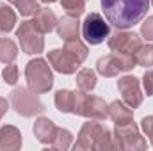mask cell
I'll return each mask as SVG.
<instances>
[{
  "label": "cell",
  "mask_w": 153,
  "mask_h": 151,
  "mask_svg": "<svg viewBox=\"0 0 153 151\" xmlns=\"http://www.w3.org/2000/svg\"><path fill=\"white\" fill-rule=\"evenodd\" d=\"M41 2H45V4H52V2H57V0H41Z\"/></svg>",
  "instance_id": "cell-31"
},
{
  "label": "cell",
  "mask_w": 153,
  "mask_h": 151,
  "mask_svg": "<svg viewBox=\"0 0 153 151\" xmlns=\"http://www.w3.org/2000/svg\"><path fill=\"white\" fill-rule=\"evenodd\" d=\"M16 38L20 41V48L23 53L27 55H38L45 50V39L43 32H39L36 25L32 23V20L20 23V27L16 29Z\"/></svg>",
  "instance_id": "cell-8"
},
{
  "label": "cell",
  "mask_w": 153,
  "mask_h": 151,
  "mask_svg": "<svg viewBox=\"0 0 153 151\" xmlns=\"http://www.w3.org/2000/svg\"><path fill=\"white\" fill-rule=\"evenodd\" d=\"M9 4H13L22 16H34L39 9V4L36 0H9Z\"/></svg>",
  "instance_id": "cell-24"
},
{
  "label": "cell",
  "mask_w": 153,
  "mask_h": 151,
  "mask_svg": "<svg viewBox=\"0 0 153 151\" xmlns=\"http://www.w3.org/2000/svg\"><path fill=\"white\" fill-rule=\"evenodd\" d=\"M111 27L100 13H91L82 21V36L89 44H100L109 38Z\"/></svg>",
  "instance_id": "cell-9"
},
{
  "label": "cell",
  "mask_w": 153,
  "mask_h": 151,
  "mask_svg": "<svg viewBox=\"0 0 153 151\" xmlns=\"http://www.w3.org/2000/svg\"><path fill=\"white\" fill-rule=\"evenodd\" d=\"M9 105L22 117H34L45 112V105L39 100L38 93L29 87H16L9 94Z\"/></svg>",
  "instance_id": "cell-3"
},
{
  "label": "cell",
  "mask_w": 153,
  "mask_h": 151,
  "mask_svg": "<svg viewBox=\"0 0 153 151\" xmlns=\"http://www.w3.org/2000/svg\"><path fill=\"white\" fill-rule=\"evenodd\" d=\"M73 114L87 117V119H96V121H103L105 117H109V105L94 94L78 91L76 93V101H75V110Z\"/></svg>",
  "instance_id": "cell-7"
},
{
  "label": "cell",
  "mask_w": 153,
  "mask_h": 151,
  "mask_svg": "<svg viewBox=\"0 0 153 151\" xmlns=\"http://www.w3.org/2000/svg\"><path fill=\"white\" fill-rule=\"evenodd\" d=\"M48 64L61 75H73L82 66V62L68 48H55L48 52Z\"/></svg>",
  "instance_id": "cell-10"
},
{
  "label": "cell",
  "mask_w": 153,
  "mask_h": 151,
  "mask_svg": "<svg viewBox=\"0 0 153 151\" xmlns=\"http://www.w3.org/2000/svg\"><path fill=\"white\" fill-rule=\"evenodd\" d=\"M16 25V13L13 11V7L0 4V32L7 34L14 29Z\"/></svg>",
  "instance_id": "cell-21"
},
{
  "label": "cell",
  "mask_w": 153,
  "mask_h": 151,
  "mask_svg": "<svg viewBox=\"0 0 153 151\" xmlns=\"http://www.w3.org/2000/svg\"><path fill=\"white\" fill-rule=\"evenodd\" d=\"M135 62L143 68H152L153 66V44H143L135 52Z\"/></svg>",
  "instance_id": "cell-23"
},
{
  "label": "cell",
  "mask_w": 153,
  "mask_h": 151,
  "mask_svg": "<svg viewBox=\"0 0 153 151\" xmlns=\"http://www.w3.org/2000/svg\"><path fill=\"white\" fill-rule=\"evenodd\" d=\"M32 132H34V137L38 139L41 144L50 146L52 141H53V137H55L57 126H55V123H53L52 119H48V117H38L36 123H34Z\"/></svg>",
  "instance_id": "cell-13"
},
{
  "label": "cell",
  "mask_w": 153,
  "mask_h": 151,
  "mask_svg": "<svg viewBox=\"0 0 153 151\" xmlns=\"http://www.w3.org/2000/svg\"><path fill=\"white\" fill-rule=\"evenodd\" d=\"M141 36L146 41H153V14L148 16L144 20V23L141 25Z\"/></svg>",
  "instance_id": "cell-27"
},
{
  "label": "cell",
  "mask_w": 153,
  "mask_h": 151,
  "mask_svg": "<svg viewBox=\"0 0 153 151\" xmlns=\"http://www.w3.org/2000/svg\"><path fill=\"white\" fill-rule=\"evenodd\" d=\"M141 128H143V132L148 135L150 144L153 146V115H146V117H143V121H141Z\"/></svg>",
  "instance_id": "cell-28"
},
{
  "label": "cell",
  "mask_w": 153,
  "mask_h": 151,
  "mask_svg": "<svg viewBox=\"0 0 153 151\" xmlns=\"http://www.w3.org/2000/svg\"><path fill=\"white\" fill-rule=\"evenodd\" d=\"M143 87H144V91H146L148 96H153V68H150L143 75Z\"/></svg>",
  "instance_id": "cell-29"
},
{
  "label": "cell",
  "mask_w": 153,
  "mask_h": 151,
  "mask_svg": "<svg viewBox=\"0 0 153 151\" xmlns=\"http://www.w3.org/2000/svg\"><path fill=\"white\" fill-rule=\"evenodd\" d=\"M18 75H20V71H18V66L16 64H7L4 70H2V78H4V82L5 84H9V85H14L16 82H18Z\"/></svg>",
  "instance_id": "cell-26"
},
{
  "label": "cell",
  "mask_w": 153,
  "mask_h": 151,
  "mask_svg": "<svg viewBox=\"0 0 153 151\" xmlns=\"http://www.w3.org/2000/svg\"><path fill=\"white\" fill-rule=\"evenodd\" d=\"M117 91H119L123 101H125L130 109L135 110L137 107H141L144 96H143V91H141V82H139V78L130 76V75L119 78V80H117Z\"/></svg>",
  "instance_id": "cell-12"
},
{
  "label": "cell",
  "mask_w": 153,
  "mask_h": 151,
  "mask_svg": "<svg viewBox=\"0 0 153 151\" xmlns=\"http://www.w3.org/2000/svg\"><path fill=\"white\" fill-rule=\"evenodd\" d=\"M18 57V44L11 38H0V62L11 64Z\"/></svg>",
  "instance_id": "cell-20"
},
{
  "label": "cell",
  "mask_w": 153,
  "mask_h": 151,
  "mask_svg": "<svg viewBox=\"0 0 153 151\" xmlns=\"http://www.w3.org/2000/svg\"><path fill=\"white\" fill-rule=\"evenodd\" d=\"M150 0H102V9L111 25L125 30L148 14Z\"/></svg>",
  "instance_id": "cell-1"
},
{
  "label": "cell",
  "mask_w": 153,
  "mask_h": 151,
  "mask_svg": "<svg viewBox=\"0 0 153 151\" xmlns=\"http://www.w3.org/2000/svg\"><path fill=\"white\" fill-rule=\"evenodd\" d=\"M109 48L112 52L117 53H126V55H135V52L143 46V39L139 38L135 32H130V30H117L114 32L109 41H107Z\"/></svg>",
  "instance_id": "cell-11"
},
{
  "label": "cell",
  "mask_w": 153,
  "mask_h": 151,
  "mask_svg": "<svg viewBox=\"0 0 153 151\" xmlns=\"http://www.w3.org/2000/svg\"><path fill=\"white\" fill-rule=\"evenodd\" d=\"M73 150H112V133L103 123L89 119L82 124Z\"/></svg>",
  "instance_id": "cell-2"
},
{
  "label": "cell",
  "mask_w": 153,
  "mask_h": 151,
  "mask_svg": "<svg viewBox=\"0 0 153 151\" xmlns=\"http://www.w3.org/2000/svg\"><path fill=\"white\" fill-rule=\"evenodd\" d=\"M22 148V133L16 126L5 124L0 128V150L13 151Z\"/></svg>",
  "instance_id": "cell-14"
},
{
  "label": "cell",
  "mask_w": 153,
  "mask_h": 151,
  "mask_svg": "<svg viewBox=\"0 0 153 151\" xmlns=\"http://www.w3.org/2000/svg\"><path fill=\"white\" fill-rule=\"evenodd\" d=\"M25 78H27V87L38 94H45L52 89L53 85V75L45 59H32L25 66Z\"/></svg>",
  "instance_id": "cell-4"
},
{
  "label": "cell",
  "mask_w": 153,
  "mask_h": 151,
  "mask_svg": "<svg viewBox=\"0 0 153 151\" xmlns=\"http://www.w3.org/2000/svg\"><path fill=\"white\" fill-rule=\"evenodd\" d=\"M71 141H73L71 132L66 130V128H59V126H57V132H55V137H53L50 148H52V150H62L64 151L71 146Z\"/></svg>",
  "instance_id": "cell-22"
},
{
  "label": "cell",
  "mask_w": 153,
  "mask_h": 151,
  "mask_svg": "<svg viewBox=\"0 0 153 151\" xmlns=\"http://www.w3.org/2000/svg\"><path fill=\"white\" fill-rule=\"evenodd\" d=\"M62 9L66 11V14L78 18L80 14H84L85 11V0H59Z\"/></svg>",
  "instance_id": "cell-25"
},
{
  "label": "cell",
  "mask_w": 153,
  "mask_h": 151,
  "mask_svg": "<svg viewBox=\"0 0 153 151\" xmlns=\"http://www.w3.org/2000/svg\"><path fill=\"white\" fill-rule=\"evenodd\" d=\"M55 29H57V34H59V38L62 39V41H70V39L78 38L80 21H78V18H75V16L66 14V16H62L57 21V27Z\"/></svg>",
  "instance_id": "cell-16"
},
{
  "label": "cell",
  "mask_w": 153,
  "mask_h": 151,
  "mask_svg": "<svg viewBox=\"0 0 153 151\" xmlns=\"http://www.w3.org/2000/svg\"><path fill=\"white\" fill-rule=\"evenodd\" d=\"M148 142L139 133V126L132 121L116 124L112 133V150H146Z\"/></svg>",
  "instance_id": "cell-5"
},
{
  "label": "cell",
  "mask_w": 153,
  "mask_h": 151,
  "mask_svg": "<svg viewBox=\"0 0 153 151\" xmlns=\"http://www.w3.org/2000/svg\"><path fill=\"white\" fill-rule=\"evenodd\" d=\"M75 82H76L78 91H84V93H91V91L96 87V84H98V80H96V73H94L93 70H89V68L80 70V71L76 73Z\"/></svg>",
  "instance_id": "cell-19"
},
{
  "label": "cell",
  "mask_w": 153,
  "mask_h": 151,
  "mask_svg": "<svg viewBox=\"0 0 153 151\" xmlns=\"http://www.w3.org/2000/svg\"><path fill=\"white\" fill-rule=\"evenodd\" d=\"M57 21H59V18L48 7H39L38 11H36V14H34V20H32V23L36 25V29H38L39 32H43V34L52 32L57 27Z\"/></svg>",
  "instance_id": "cell-15"
},
{
  "label": "cell",
  "mask_w": 153,
  "mask_h": 151,
  "mask_svg": "<svg viewBox=\"0 0 153 151\" xmlns=\"http://www.w3.org/2000/svg\"><path fill=\"white\" fill-rule=\"evenodd\" d=\"M150 4H153V0H150Z\"/></svg>",
  "instance_id": "cell-32"
},
{
  "label": "cell",
  "mask_w": 153,
  "mask_h": 151,
  "mask_svg": "<svg viewBox=\"0 0 153 151\" xmlns=\"http://www.w3.org/2000/svg\"><path fill=\"white\" fill-rule=\"evenodd\" d=\"M75 101H76V93L70 89H61L55 93L53 103L57 107V110L62 114H73L75 110Z\"/></svg>",
  "instance_id": "cell-17"
},
{
  "label": "cell",
  "mask_w": 153,
  "mask_h": 151,
  "mask_svg": "<svg viewBox=\"0 0 153 151\" xmlns=\"http://www.w3.org/2000/svg\"><path fill=\"white\" fill-rule=\"evenodd\" d=\"M135 66H137V62H135L134 55L117 53V52H111L96 61V71L105 78H112V76H117L119 73L130 71Z\"/></svg>",
  "instance_id": "cell-6"
},
{
  "label": "cell",
  "mask_w": 153,
  "mask_h": 151,
  "mask_svg": "<svg viewBox=\"0 0 153 151\" xmlns=\"http://www.w3.org/2000/svg\"><path fill=\"white\" fill-rule=\"evenodd\" d=\"M109 117L114 121L116 124L132 121L134 119V109H130L125 101H117L116 100L112 103H109Z\"/></svg>",
  "instance_id": "cell-18"
},
{
  "label": "cell",
  "mask_w": 153,
  "mask_h": 151,
  "mask_svg": "<svg viewBox=\"0 0 153 151\" xmlns=\"http://www.w3.org/2000/svg\"><path fill=\"white\" fill-rule=\"evenodd\" d=\"M7 109H9V101H7L5 98H0V119H2L4 115H5Z\"/></svg>",
  "instance_id": "cell-30"
}]
</instances>
